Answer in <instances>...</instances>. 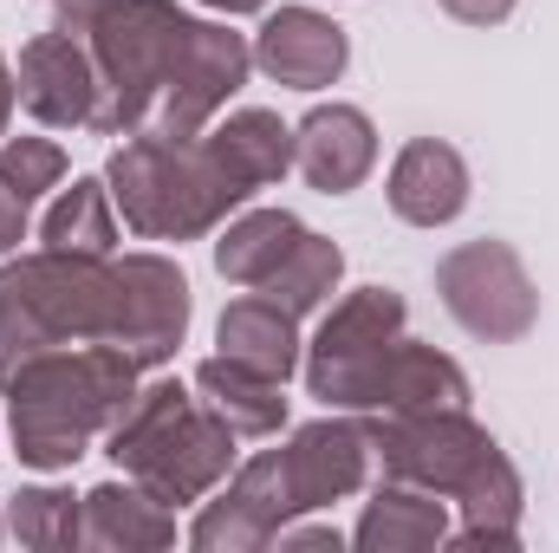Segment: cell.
<instances>
[{"label": "cell", "instance_id": "3", "mask_svg": "<svg viewBox=\"0 0 559 553\" xmlns=\"http://www.w3.org/2000/svg\"><path fill=\"white\" fill-rule=\"evenodd\" d=\"M111 196L124 209V222L143 235H195L209 228L222 209L248 202V189L215 163L209 143H182L163 131H138L111 156Z\"/></svg>", "mask_w": 559, "mask_h": 553}, {"label": "cell", "instance_id": "20", "mask_svg": "<svg viewBox=\"0 0 559 553\" xmlns=\"http://www.w3.org/2000/svg\"><path fill=\"white\" fill-rule=\"evenodd\" d=\"M13 534L20 541H72L79 534V515H72V495H59V489H33V495H20V508H13Z\"/></svg>", "mask_w": 559, "mask_h": 553}, {"label": "cell", "instance_id": "21", "mask_svg": "<svg viewBox=\"0 0 559 553\" xmlns=\"http://www.w3.org/2000/svg\"><path fill=\"white\" fill-rule=\"evenodd\" d=\"M0 176L33 202L39 189H52V183L66 176V156H59L52 143H39V138H20V143H7V150H0Z\"/></svg>", "mask_w": 559, "mask_h": 553}, {"label": "cell", "instance_id": "4", "mask_svg": "<svg viewBox=\"0 0 559 553\" xmlns=\"http://www.w3.org/2000/svg\"><path fill=\"white\" fill-rule=\"evenodd\" d=\"M228 423H209V416L189 404L182 385H156L143 391L138 404L124 411V423L111 430V456L156 489V502H182L195 495L202 482L222 475L228 462Z\"/></svg>", "mask_w": 559, "mask_h": 553}, {"label": "cell", "instance_id": "14", "mask_svg": "<svg viewBox=\"0 0 559 553\" xmlns=\"http://www.w3.org/2000/svg\"><path fill=\"white\" fill-rule=\"evenodd\" d=\"M222 358L235 365H254L267 378H286L299 365V339H293V313L280 299H235L222 313Z\"/></svg>", "mask_w": 559, "mask_h": 553}, {"label": "cell", "instance_id": "5", "mask_svg": "<svg viewBox=\"0 0 559 553\" xmlns=\"http://www.w3.org/2000/svg\"><path fill=\"white\" fill-rule=\"evenodd\" d=\"M397 326H404V299L391 286H365L358 299H345L312 345V398L371 411L378 372L397 345Z\"/></svg>", "mask_w": 559, "mask_h": 553}, {"label": "cell", "instance_id": "17", "mask_svg": "<svg viewBox=\"0 0 559 553\" xmlns=\"http://www.w3.org/2000/svg\"><path fill=\"white\" fill-rule=\"evenodd\" d=\"M111 242H118V222H111V202H105V189L98 183H72L59 202H52V215H46V248L52 255H111Z\"/></svg>", "mask_w": 559, "mask_h": 553}, {"label": "cell", "instance_id": "18", "mask_svg": "<svg viewBox=\"0 0 559 553\" xmlns=\"http://www.w3.org/2000/svg\"><path fill=\"white\" fill-rule=\"evenodd\" d=\"M429 541H442V508L411 489L378 495V508L358 528V548H429Z\"/></svg>", "mask_w": 559, "mask_h": 553}, {"label": "cell", "instance_id": "6", "mask_svg": "<svg viewBox=\"0 0 559 553\" xmlns=\"http://www.w3.org/2000/svg\"><path fill=\"white\" fill-rule=\"evenodd\" d=\"M436 286L449 299V313L481 332V339H521L534 326V286L521 274L514 248L501 242H475V248H455L442 268H436Z\"/></svg>", "mask_w": 559, "mask_h": 553}, {"label": "cell", "instance_id": "23", "mask_svg": "<svg viewBox=\"0 0 559 553\" xmlns=\"http://www.w3.org/2000/svg\"><path fill=\"white\" fill-rule=\"evenodd\" d=\"M26 209H33V202L0 176V255H7V248H20V235H26Z\"/></svg>", "mask_w": 559, "mask_h": 553}, {"label": "cell", "instance_id": "13", "mask_svg": "<svg viewBox=\"0 0 559 553\" xmlns=\"http://www.w3.org/2000/svg\"><path fill=\"white\" fill-rule=\"evenodd\" d=\"M462 398H468V378L449 365V358H436V352H423L411 339H397L391 345V358H384V372H378V391H371V411H462Z\"/></svg>", "mask_w": 559, "mask_h": 553}, {"label": "cell", "instance_id": "25", "mask_svg": "<svg viewBox=\"0 0 559 553\" xmlns=\"http://www.w3.org/2000/svg\"><path fill=\"white\" fill-rule=\"evenodd\" d=\"M7 111H13V79H7V66H0V131H7Z\"/></svg>", "mask_w": 559, "mask_h": 553}, {"label": "cell", "instance_id": "1", "mask_svg": "<svg viewBox=\"0 0 559 553\" xmlns=\"http://www.w3.org/2000/svg\"><path fill=\"white\" fill-rule=\"evenodd\" d=\"M59 33H72L92 52L98 72L92 131H143L195 39V20H182L163 0H66Z\"/></svg>", "mask_w": 559, "mask_h": 553}, {"label": "cell", "instance_id": "16", "mask_svg": "<svg viewBox=\"0 0 559 553\" xmlns=\"http://www.w3.org/2000/svg\"><path fill=\"white\" fill-rule=\"evenodd\" d=\"M299 242H306V228H299L286 209H261V215H248V222H235V228L222 235L215 268L228 280H241V286H267V280L280 274V261H286Z\"/></svg>", "mask_w": 559, "mask_h": 553}, {"label": "cell", "instance_id": "19", "mask_svg": "<svg viewBox=\"0 0 559 553\" xmlns=\"http://www.w3.org/2000/svg\"><path fill=\"white\" fill-rule=\"evenodd\" d=\"M338 268H345V261H338V248H332V242H319V235H306V242L280 261V274L267 280L261 293H267V299H280L286 313H312V306L332 293Z\"/></svg>", "mask_w": 559, "mask_h": 553}, {"label": "cell", "instance_id": "26", "mask_svg": "<svg viewBox=\"0 0 559 553\" xmlns=\"http://www.w3.org/2000/svg\"><path fill=\"white\" fill-rule=\"evenodd\" d=\"M209 7H222V13H254V7H267V0H209Z\"/></svg>", "mask_w": 559, "mask_h": 553}, {"label": "cell", "instance_id": "7", "mask_svg": "<svg viewBox=\"0 0 559 553\" xmlns=\"http://www.w3.org/2000/svg\"><path fill=\"white\" fill-rule=\"evenodd\" d=\"M189 326V286L169 261H124L111 268V345H124L138 365H163Z\"/></svg>", "mask_w": 559, "mask_h": 553}, {"label": "cell", "instance_id": "9", "mask_svg": "<svg viewBox=\"0 0 559 553\" xmlns=\"http://www.w3.org/2000/svg\"><path fill=\"white\" fill-rule=\"evenodd\" d=\"M274 462V489H280V515L293 508H319L332 495H345L365 469V436L352 423H312L293 436V449L267 456Z\"/></svg>", "mask_w": 559, "mask_h": 553}, {"label": "cell", "instance_id": "10", "mask_svg": "<svg viewBox=\"0 0 559 553\" xmlns=\"http://www.w3.org/2000/svg\"><path fill=\"white\" fill-rule=\"evenodd\" d=\"M345 26H332L325 13H312V7H280L274 20L261 26V39H254V59H261V72L280 79V85H293V92H319V85H332L338 72H345Z\"/></svg>", "mask_w": 559, "mask_h": 553}, {"label": "cell", "instance_id": "12", "mask_svg": "<svg viewBox=\"0 0 559 553\" xmlns=\"http://www.w3.org/2000/svg\"><path fill=\"white\" fill-rule=\"evenodd\" d=\"M462 202H468V169H462V156H455L449 143L417 138L397 156V169H391V209H397L404 222L442 228V222L462 215Z\"/></svg>", "mask_w": 559, "mask_h": 553}, {"label": "cell", "instance_id": "8", "mask_svg": "<svg viewBox=\"0 0 559 553\" xmlns=\"http://www.w3.org/2000/svg\"><path fill=\"white\" fill-rule=\"evenodd\" d=\"M20 105L46 125H92L98 118V72L72 33H39L20 52Z\"/></svg>", "mask_w": 559, "mask_h": 553}, {"label": "cell", "instance_id": "24", "mask_svg": "<svg viewBox=\"0 0 559 553\" xmlns=\"http://www.w3.org/2000/svg\"><path fill=\"white\" fill-rule=\"evenodd\" d=\"M455 20H468V26H488V20H508V7L514 0H442Z\"/></svg>", "mask_w": 559, "mask_h": 553}, {"label": "cell", "instance_id": "22", "mask_svg": "<svg viewBox=\"0 0 559 553\" xmlns=\"http://www.w3.org/2000/svg\"><path fill=\"white\" fill-rule=\"evenodd\" d=\"M85 502H92V534H98V541H118V534H124V541H131V534L163 541V534H169L156 515H131V508H124V502H131L124 489H98V495H85Z\"/></svg>", "mask_w": 559, "mask_h": 553}, {"label": "cell", "instance_id": "11", "mask_svg": "<svg viewBox=\"0 0 559 553\" xmlns=\"http://www.w3.org/2000/svg\"><path fill=\"white\" fill-rule=\"evenodd\" d=\"M378 163V138H371V118L352 111V105H319L306 125H299V176L325 196H345L365 183V169Z\"/></svg>", "mask_w": 559, "mask_h": 553}, {"label": "cell", "instance_id": "15", "mask_svg": "<svg viewBox=\"0 0 559 553\" xmlns=\"http://www.w3.org/2000/svg\"><path fill=\"white\" fill-rule=\"evenodd\" d=\"M209 150H215V163L254 196L261 183L286 176V163H293V131H286L280 118H267V111H241V118H228V125L209 138Z\"/></svg>", "mask_w": 559, "mask_h": 553}, {"label": "cell", "instance_id": "2", "mask_svg": "<svg viewBox=\"0 0 559 553\" xmlns=\"http://www.w3.org/2000/svg\"><path fill=\"white\" fill-rule=\"evenodd\" d=\"M131 372H138V358L124 345H92L79 358H59V352L26 358L7 378L13 385V443H20V456L39 462V469L79 462L92 423L131 398Z\"/></svg>", "mask_w": 559, "mask_h": 553}]
</instances>
